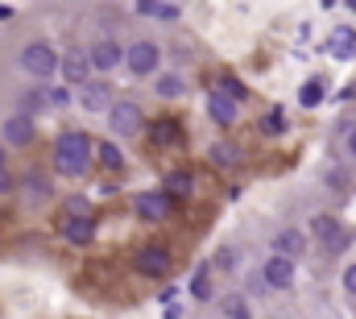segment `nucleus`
<instances>
[{
	"instance_id": "nucleus-17",
	"label": "nucleus",
	"mask_w": 356,
	"mask_h": 319,
	"mask_svg": "<svg viewBox=\"0 0 356 319\" xmlns=\"http://www.w3.org/2000/svg\"><path fill=\"white\" fill-rule=\"evenodd\" d=\"M207 162H211V166H220V170H236V166L245 162V150H241L236 141L220 137V141H211V146H207Z\"/></svg>"
},
{
	"instance_id": "nucleus-20",
	"label": "nucleus",
	"mask_w": 356,
	"mask_h": 319,
	"mask_svg": "<svg viewBox=\"0 0 356 319\" xmlns=\"http://www.w3.org/2000/svg\"><path fill=\"white\" fill-rule=\"evenodd\" d=\"M220 316L224 319H253V303H249V295H245V290H228V295H220Z\"/></svg>"
},
{
	"instance_id": "nucleus-33",
	"label": "nucleus",
	"mask_w": 356,
	"mask_h": 319,
	"mask_svg": "<svg viewBox=\"0 0 356 319\" xmlns=\"http://www.w3.org/2000/svg\"><path fill=\"white\" fill-rule=\"evenodd\" d=\"M327 182H332V187H336V191H348V187H353V174H348V170H340V166H336V170H332V174H327Z\"/></svg>"
},
{
	"instance_id": "nucleus-31",
	"label": "nucleus",
	"mask_w": 356,
	"mask_h": 319,
	"mask_svg": "<svg viewBox=\"0 0 356 319\" xmlns=\"http://www.w3.org/2000/svg\"><path fill=\"white\" fill-rule=\"evenodd\" d=\"M245 295H249V299H266V295H273V290L266 286V278H261V270L245 278Z\"/></svg>"
},
{
	"instance_id": "nucleus-32",
	"label": "nucleus",
	"mask_w": 356,
	"mask_h": 319,
	"mask_svg": "<svg viewBox=\"0 0 356 319\" xmlns=\"http://www.w3.org/2000/svg\"><path fill=\"white\" fill-rule=\"evenodd\" d=\"M71 100H75V95H71L67 83H63V87H50V108H71Z\"/></svg>"
},
{
	"instance_id": "nucleus-10",
	"label": "nucleus",
	"mask_w": 356,
	"mask_h": 319,
	"mask_svg": "<svg viewBox=\"0 0 356 319\" xmlns=\"http://www.w3.org/2000/svg\"><path fill=\"white\" fill-rule=\"evenodd\" d=\"M91 54V67H95V75H112L116 67H124V54H129V46H120L116 38H95L88 46Z\"/></svg>"
},
{
	"instance_id": "nucleus-23",
	"label": "nucleus",
	"mask_w": 356,
	"mask_h": 319,
	"mask_svg": "<svg viewBox=\"0 0 356 319\" xmlns=\"http://www.w3.org/2000/svg\"><path fill=\"white\" fill-rule=\"evenodd\" d=\"M137 13L154 17V21H166V25L182 21V4H162V0H145V4H137Z\"/></svg>"
},
{
	"instance_id": "nucleus-12",
	"label": "nucleus",
	"mask_w": 356,
	"mask_h": 319,
	"mask_svg": "<svg viewBox=\"0 0 356 319\" xmlns=\"http://www.w3.org/2000/svg\"><path fill=\"white\" fill-rule=\"evenodd\" d=\"M203 108H207V120L216 125V129H232L236 120H241V104L232 100V95H224V91H207V100H203Z\"/></svg>"
},
{
	"instance_id": "nucleus-7",
	"label": "nucleus",
	"mask_w": 356,
	"mask_h": 319,
	"mask_svg": "<svg viewBox=\"0 0 356 319\" xmlns=\"http://www.w3.org/2000/svg\"><path fill=\"white\" fill-rule=\"evenodd\" d=\"M17 195H21L25 208H46V203L54 199V182H50L46 170H25V174L17 178Z\"/></svg>"
},
{
	"instance_id": "nucleus-30",
	"label": "nucleus",
	"mask_w": 356,
	"mask_h": 319,
	"mask_svg": "<svg viewBox=\"0 0 356 319\" xmlns=\"http://www.w3.org/2000/svg\"><path fill=\"white\" fill-rule=\"evenodd\" d=\"M216 91H224V95H232L236 104H241V100H249V87H245V83L236 79V75H220V83H216Z\"/></svg>"
},
{
	"instance_id": "nucleus-29",
	"label": "nucleus",
	"mask_w": 356,
	"mask_h": 319,
	"mask_svg": "<svg viewBox=\"0 0 356 319\" xmlns=\"http://www.w3.org/2000/svg\"><path fill=\"white\" fill-rule=\"evenodd\" d=\"M298 104L302 108H319L323 104V79H307L298 87Z\"/></svg>"
},
{
	"instance_id": "nucleus-14",
	"label": "nucleus",
	"mask_w": 356,
	"mask_h": 319,
	"mask_svg": "<svg viewBox=\"0 0 356 319\" xmlns=\"http://www.w3.org/2000/svg\"><path fill=\"white\" fill-rule=\"evenodd\" d=\"M112 104H116V100H112V87L104 79H91L88 87H79V108H83V112H104V116H108Z\"/></svg>"
},
{
	"instance_id": "nucleus-4",
	"label": "nucleus",
	"mask_w": 356,
	"mask_h": 319,
	"mask_svg": "<svg viewBox=\"0 0 356 319\" xmlns=\"http://www.w3.org/2000/svg\"><path fill=\"white\" fill-rule=\"evenodd\" d=\"M124 71H129L133 79H149V75L158 79V75H162V46L149 42V38L133 42L129 54H124Z\"/></svg>"
},
{
	"instance_id": "nucleus-21",
	"label": "nucleus",
	"mask_w": 356,
	"mask_h": 319,
	"mask_svg": "<svg viewBox=\"0 0 356 319\" xmlns=\"http://www.w3.org/2000/svg\"><path fill=\"white\" fill-rule=\"evenodd\" d=\"M50 108V87H33V91H21V100H17V112L21 116H38V112H46Z\"/></svg>"
},
{
	"instance_id": "nucleus-2",
	"label": "nucleus",
	"mask_w": 356,
	"mask_h": 319,
	"mask_svg": "<svg viewBox=\"0 0 356 319\" xmlns=\"http://www.w3.org/2000/svg\"><path fill=\"white\" fill-rule=\"evenodd\" d=\"M17 67L38 83H50L54 75H63V54L46 42V38H33L17 50Z\"/></svg>"
},
{
	"instance_id": "nucleus-22",
	"label": "nucleus",
	"mask_w": 356,
	"mask_h": 319,
	"mask_svg": "<svg viewBox=\"0 0 356 319\" xmlns=\"http://www.w3.org/2000/svg\"><path fill=\"white\" fill-rule=\"evenodd\" d=\"M154 95H158V100H182V95H186V79H182L178 71H162V75L154 79Z\"/></svg>"
},
{
	"instance_id": "nucleus-11",
	"label": "nucleus",
	"mask_w": 356,
	"mask_h": 319,
	"mask_svg": "<svg viewBox=\"0 0 356 319\" xmlns=\"http://www.w3.org/2000/svg\"><path fill=\"white\" fill-rule=\"evenodd\" d=\"M95 79V67H91V54L83 46H71L63 50V83L67 87H88Z\"/></svg>"
},
{
	"instance_id": "nucleus-35",
	"label": "nucleus",
	"mask_w": 356,
	"mask_h": 319,
	"mask_svg": "<svg viewBox=\"0 0 356 319\" xmlns=\"http://www.w3.org/2000/svg\"><path fill=\"white\" fill-rule=\"evenodd\" d=\"M8 191H17V182H13L8 170H0V195H8Z\"/></svg>"
},
{
	"instance_id": "nucleus-39",
	"label": "nucleus",
	"mask_w": 356,
	"mask_h": 319,
	"mask_svg": "<svg viewBox=\"0 0 356 319\" xmlns=\"http://www.w3.org/2000/svg\"><path fill=\"white\" fill-rule=\"evenodd\" d=\"M8 17H13V8H8V4H0V21H8Z\"/></svg>"
},
{
	"instance_id": "nucleus-19",
	"label": "nucleus",
	"mask_w": 356,
	"mask_h": 319,
	"mask_svg": "<svg viewBox=\"0 0 356 319\" xmlns=\"http://www.w3.org/2000/svg\"><path fill=\"white\" fill-rule=\"evenodd\" d=\"M191 295H195L199 303H211V295H216V270H211V261H199V265H195V274H191Z\"/></svg>"
},
{
	"instance_id": "nucleus-1",
	"label": "nucleus",
	"mask_w": 356,
	"mask_h": 319,
	"mask_svg": "<svg viewBox=\"0 0 356 319\" xmlns=\"http://www.w3.org/2000/svg\"><path fill=\"white\" fill-rule=\"evenodd\" d=\"M95 146L83 129H63L58 141H54V154H50V170L63 174V178H83L95 162Z\"/></svg>"
},
{
	"instance_id": "nucleus-38",
	"label": "nucleus",
	"mask_w": 356,
	"mask_h": 319,
	"mask_svg": "<svg viewBox=\"0 0 356 319\" xmlns=\"http://www.w3.org/2000/svg\"><path fill=\"white\" fill-rule=\"evenodd\" d=\"M162 319H182V311H178V307H166V316Z\"/></svg>"
},
{
	"instance_id": "nucleus-3",
	"label": "nucleus",
	"mask_w": 356,
	"mask_h": 319,
	"mask_svg": "<svg viewBox=\"0 0 356 319\" xmlns=\"http://www.w3.org/2000/svg\"><path fill=\"white\" fill-rule=\"evenodd\" d=\"M307 228H311V240H315L327 257H340V253L353 244V228H348L340 216H332V212H315Z\"/></svg>"
},
{
	"instance_id": "nucleus-8",
	"label": "nucleus",
	"mask_w": 356,
	"mask_h": 319,
	"mask_svg": "<svg viewBox=\"0 0 356 319\" xmlns=\"http://www.w3.org/2000/svg\"><path fill=\"white\" fill-rule=\"evenodd\" d=\"M0 141H4L8 150H29V146L38 141V120H29V116H21V112H8V116L0 120Z\"/></svg>"
},
{
	"instance_id": "nucleus-13",
	"label": "nucleus",
	"mask_w": 356,
	"mask_h": 319,
	"mask_svg": "<svg viewBox=\"0 0 356 319\" xmlns=\"http://www.w3.org/2000/svg\"><path fill=\"white\" fill-rule=\"evenodd\" d=\"M170 270H175V253H170V249H162V244L137 249V274H145V278H166Z\"/></svg>"
},
{
	"instance_id": "nucleus-28",
	"label": "nucleus",
	"mask_w": 356,
	"mask_h": 319,
	"mask_svg": "<svg viewBox=\"0 0 356 319\" xmlns=\"http://www.w3.org/2000/svg\"><path fill=\"white\" fill-rule=\"evenodd\" d=\"M257 129H261V137H282V133H286V112H282V108H269Z\"/></svg>"
},
{
	"instance_id": "nucleus-24",
	"label": "nucleus",
	"mask_w": 356,
	"mask_h": 319,
	"mask_svg": "<svg viewBox=\"0 0 356 319\" xmlns=\"http://www.w3.org/2000/svg\"><path fill=\"white\" fill-rule=\"evenodd\" d=\"M166 191H170L175 199H191V195L199 191V182H195L191 170H170V174H166Z\"/></svg>"
},
{
	"instance_id": "nucleus-26",
	"label": "nucleus",
	"mask_w": 356,
	"mask_h": 319,
	"mask_svg": "<svg viewBox=\"0 0 356 319\" xmlns=\"http://www.w3.org/2000/svg\"><path fill=\"white\" fill-rule=\"evenodd\" d=\"M327 50L336 54V59H356V29H336L332 33V42H327Z\"/></svg>"
},
{
	"instance_id": "nucleus-27",
	"label": "nucleus",
	"mask_w": 356,
	"mask_h": 319,
	"mask_svg": "<svg viewBox=\"0 0 356 319\" xmlns=\"http://www.w3.org/2000/svg\"><path fill=\"white\" fill-rule=\"evenodd\" d=\"M95 162H99L104 170H120V166H124V154H120V146L108 137V141H99V146H95Z\"/></svg>"
},
{
	"instance_id": "nucleus-34",
	"label": "nucleus",
	"mask_w": 356,
	"mask_h": 319,
	"mask_svg": "<svg viewBox=\"0 0 356 319\" xmlns=\"http://www.w3.org/2000/svg\"><path fill=\"white\" fill-rule=\"evenodd\" d=\"M340 286H344V295H356V261H353V265H344V274H340Z\"/></svg>"
},
{
	"instance_id": "nucleus-16",
	"label": "nucleus",
	"mask_w": 356,
	"mask_h": 319,
	"mask_svg": "<svg viewBox=\"0 0 356 319\" xmlns=\"http://www.w3.org/2000/svg\"><path fill=\"white\" fill-rule=\"evenodd\" d=\"M145 137H149V146H158V150H175L178 141H182V125L170 120V116H158V120H149Z\"/></svg>"
},
{
	"instance_id": "nucleus-40",
	"label": "nucleus",
	"mask_w": 356,
	"mask_h": 319,
	"mask_svg": "<svg viewBox=\"0 0 356 319\" xmlns=\"http://www.w3.org/2000/svg\"><path fill=\"white\" fill-rule=\"evenodd\" d=\"M348 8H353V13H356V4H348Z\"/></svg>"
},
{
	"instance_id": "nucleus-25",
	"label": "nucleus",
	"mask_w": 356,
	"mask_h": 319,
	"mask_svg": "<svg viewBox=\"0 0 356 319\" xmlns=\"http://www.w3.org/2000/svg\"><path fill=\"white\" fill-rule=\"evenodd\" d=\"M207 261H211V270H216V274H236V270H241V253H236L232 244H220Z\"/></svg>"
},
{
	"instance_id": "nucleus-15",
	"label": "nucleus",
	"mask_w": 356,
	"mask_h": 319,
	"mask_svg": "<svg viewBox=\"0 0 356 319\" xmlns=\"http://www.w3.org/2000/svg\"><path fill=\"white\" fill-rule=\"evenodd\" d=\"M58 233L67 244H91L95 240V216H63Z\"/></svg>"
},
{
	"instance_id": "nucleus-6",
	"label": "nucleus",
	"mask_w": 356,
	"mask_h": 319,
	"mask_svg": "<svg viewBox=\"0 0 356 319\" xmlns=\"http://www.w3.org/2000/svg\"><path fill=\"white\" fill-rule=\"evenodd\" d=\"M133 212H137L141 220H149V224H166V220L175 216V195H170L166 187L141 191V195H133Z\"/></svg>"
},
{
	"instance_id": "nucleus-36",
	"label": "nucleus",
	"mask_w": 356,
	"mask_h": 319,
	"mask_svg": "<svg viewBox=\"0 0 356 319\" xmlns=\"http://www.w3.org/2000/svg\"><path fill=\"white\" fill-rule=\"evenodd\" d=\"M0 170H8V146L0 141Z\"/></svg>"
},
{
	"instance_id": "nucleus-18",
	"label": "nucleus",
	"mask_w": 356,
	"mask_h": 319,
	"mask_svg": "<svg viewBox=\"0 0 356 319\" xmlns=\"http://www.w3.org/2000/svg\"><path fill=\"white\" fill-rule=\"evenodd\" d=\"M273 253H277V257L298 261V257L307 253V237H302L298 228H277V233H273Z\"/></svg>"
},
{
	"instance_id": "nucleus-9",
	"label": "nucleus",
	"mask_w": 356,
	"mask_h": 319,
	"mask_svg": "<svg viewBox=\"0 0 356 319\" xmlns=\"http://www.w3.org/2000/svg\"><path fill=\"white\" fill-rule=\"evenodd\" d=\"M261 278H266V286L273 295H286V290H294V282H298V265H294L290 257L269 253L266 261H261Z\"/></svg>"
},
{
	"instance_id": "nucleus-37",
	"label": "nucleus",
	"mask_w": 356,
	"mask_h": 319,
	"mask_svg": "<svg viewBox=\"0 0 356 319\" xmlns=\"http://www.w3.org/2000/svg\"><path fill=\"white\" fill-rule=\"evenodd\" d=\"M348 154H353V158H356V125H353V129H348Z\"/></svg>"
},
{
	"instance_id": "nucleus-5",
	"label": "nucleus",
	"mask_w": 356,
	"mask_h": 319,
	"mask_svg": "<svg viewBox=\"0 0 356 319\" xmlns=\"http://www.w3.org/2000/svg\"><path fill=\"white\" fill-rule=\"evenodd\" d=\"M108 129H112V137H137V133L149 129V120H145L137 100H116L112 112H108Z\"/></svg>"
}]
</instances>
